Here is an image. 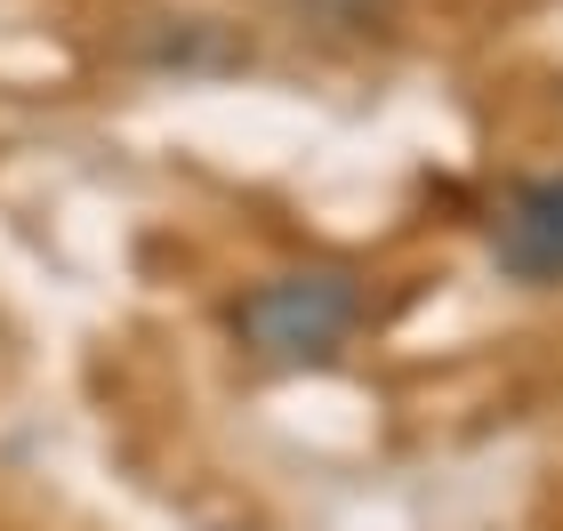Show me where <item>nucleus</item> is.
Instances as JSON below:
<instances>
[{
	"mask_svg": "<svg viewBox=\"0 0 563 531\" xmlns=\"http://www.w3.org/2000/svg\"><path fill=\"white\" fill-rule=\"evenodd\" d=\"M492 258L516 283H563V177H540L507 201L492 225Z\"/></svg>",
	"mask_w": 563,
	"mask_h": 531,
	"instance_id": "f03ea898",
	"label": "nucleus"
},
{
	"mask_svg": "<svg viewBox=\"0 0 563 531\" xmlns=\"http://www.w3.org/2000/svg\"><path fill=\"white\" fill-rule=\"evenodd\" d=\"M363 314L371 298L346 266H290V274H266L234 307V339L274 370H306V363H330L363 331Z\"/></svg>",
	"mask_w": 563,
	"mask_h": 531,
	"instance_id": "f257e3e1",
	"label": "nucleus"
}]
</instances>
